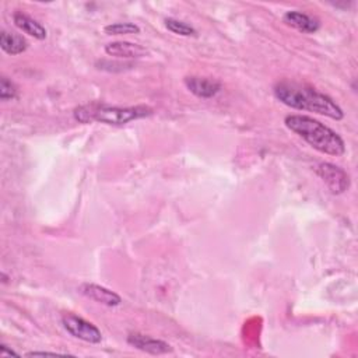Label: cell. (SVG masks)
Returning <instances> with one entry per match:
<instances>
[{
    "instance_id": "cell-17",
    "label": "cell",
    "mask_w": 358,
    "mask_h": 358,
    "mask_svg": "<svg viewBox=\"0 0 358 358\" xmlns=\"http://www.w3.org/2000/svg\"><path fill=\"white\" fill-rule=\"evenodd\" d=\"M0 355H18L16 351H13V350H10L6 344H2V346H0Z\"/></svg>"
},
{
    "instance_id": "cell-11",
    "label": "cell",
    "mask_w": 358,
    "mask_h": 358,
    "mask_svg": "<svg viewBox=\"0 0 358 358\" xmlns=\"http://www.w3.org/2000/svg\"><path fill=\"white\" fill-rule=\"evenodd\" d=\"M13 21L18 29H21L23 32H25V34H28L31 37H34L36 40L42 41L48 36L45 27L41 23H38L37 20L27 16L25 13H21V12L14 13Z\"/></svg>"
},
{
    "instance_id": "cell-4",
    "label": "cell",
    "mask_w": 358,
    "mask_h": 358,
    "mask_svg": "<svg viewBox=\"0 0 358 358\" xmlns=\"http://www.w3.org/2000/svg\"><path fill=\"white\" fill-rule=\"evenodd\" d=\"M62 323H63L64 329H66L76 339H80L83 342L91 343V344H99L103 340V335L95 324H92L91 322H88L75 314L63 315Z\"/></svg>"
},
{
    "instance_id": "cell-8",
    "label": "cell",
    "mask_w": 358,
    "mask_h": 358,
    "mask_svg": "<svg viewBox=\"0 0 358 358\" xmlns=\"http://www.w3.org/2000/svg\"><path fill=\"white\" fill-rule=\"evenodd\" d=\"M186 88L199 99H213L221 90V83L213 79L189 76L183 80Z\"/></svg>"
},
{
    "instance_id": "cell-12",
    "label": "cell",
    "mask_w": 358,
    "mask_h": 358,
    "mask_svg": "<svg viewBox=\"0 0 358 358\" xmlns=\"http://www.w3.org/2000/svg\"><path fill=\"white\" fill-rule=\"evenodd\" d=\"M0 48L6 53L16 56L27 51L28 42L23 36L14 34V32L2 31V34H0Z\"/></svg>"
},
{
    "instance_id": "cell-9",
    "label": "cell",
    "mask_w": 358,
    "mask_h": 358,
    "mask_svg": "<svg viewBox=\"0 0 358 358\" xmlns=\"http://www.w3.org/2000/svg\"><path fill=\"white\" fill-rule=\"evenodd\" d=\"M283 20L287 25L296 28L300 32H304V34H314V32H316L320 27L319 21L315 17L296 10L287 12L283 16Z\"/></svg>"
},
{
    "instance_id": "cell-10",
    "label": "cell",
    "mask_w": 358,
    "mask_h": 358,
    "mask_svg": "<svg viewBox=\"0 0 358 358\" xmlns=\"http://www.w3.org/2000/svg\"><path fill=\"white\" fill-rule=\"evenodd\" d=\"M105 52L110 56L122 57V59H139L147 55V49L142 45L127 42V41H116L111 42L105 47Z\"/></svg>"
},
{
    "instance_id": "cell-13",
    "label": "cell",
    "mask_w": 358,
    "mask_h": 358,
    "mask_svg": "<svg viewBox=\"0 0 358 358\" xmlns=\"http://www.w3.org/2000/svg\"><path fill=\"white\" fill-rule=\"evenodd\" d=\"M166 27L174 32V34L182 36V37H198V31L194 29L192 25H189L185 21L177 20V18H167Z\"/></svg>"
},
{
    "instance_id": "cell-14",
    "label": "cell",
    "mask_w": 358,
    "mask_h": 358,
    "mask_svg": "<svg viewBox=\"0 0 358 358\" xmlns=\"http://www.w3.org/2000/svg\"><path fill=\"white\" fill-rule=\"evenodd\" d=\"M108 36H126V34H139L140 27L133 23H115L104 28Z\"/></svg>"
},
{
    "instance_id": "cell-6",
    "label": "cell",
    "mask_w": 358,
    "mask_h": 358,
    "mask_svg": "<svg viewBox=\"0 0 358 358\" xmlns=\"http://www.w3.org/2000/svg\"><path fill=\"white\" fill-rule=\"evenodd\" d=\"M79 291L81 294L95 303H100L107 307H118L122 304V298L116 294V292L92 283H84L80 285Z\"/></svg>"
},
{
    "instance_id": "cell-15",
    "label": "cell",
    "mask_w": 358,
    "mask_h": 358,
    "mask_svg": "<svg viewBox=\"0 0 358 358\" xmlns=\"http://www.w3.org/2000/svg\"><path fill=\"white\" fill-rule=\"evenodd\" d=\"M16 97H17L16 86L8 77L0 79V100L10 101L14 100Z\"/></svg>"
},
{
    "instance_id": "cell-1",
    "label": "cell",
    "mask_w": 358,
    "mask_h": 358,
    "mask_svg": "<svg viewBox=\"0 0 358 358\" xmlns=\"http://www.w3.org/2000/svg\"><path fill=\"white\" fill-rule=\"evenodd\" d=\"M273 91L280 103L292 110L315 112L335 120H342L344 118L343 110L329 95L319 92L308 84L283 80L274 86Z\"/></svg>"
},
{
    "instance_id": "cell-5",
    "label": "cell",
    "mask_w": 358,
    "mask_h": 358,
    "mask_svg": "<svg viewBox=\"0 0 358 358\" xmlns=\"http://www.w3.org/2000/svg\"><path fill=\"white\" fill-rule=\"evenodd\" d=\"M316 172L333 194H342L350 188V177L347 172L332 162H322Z\"/></svg>"
},
{
    "instance_id": "cell-16",
    "label": "cell",
    "mask_w": 358,
    "mask_h": 358,
    "mask_svg": "<svg viewBox=\"0 0 358 358\" xmlns=\"http://www.w3.org/2000/svg\"><path fill=\"white\" fill-rule=\"evenodd\" d=\"M27 357H38V355H52V357H68V354H60V353H49V351H31L25 354Z\"/></svg>"
},
{
    "instance_id": "cell-2",
    "label": "cell",
    "mask_w": 358,
    "mask_h": 358,
    "mask_svg": "<svg viewBox=\"0 0 358 358\" xmlns=\"http://www.w3.org/2000/svg\"><path fill=\"white\" fill-rule=\"evenodd\" d=\"M285 126L303 138L315 150L329 154V155H343L346 151V144L343 139L322 122L305 116V115H288L284 119Z\"/></svg>"
},
{
    "instance_id": "cell-7",
    "label": "cell",
    "mask_w": 358,
    "mask_h": 358,
    "mask_svg": "<svg viewBox=\"0 0 358 358\" xmlns=\"http://www.w3.org/2000/svg\"><path fill=\"white\" fill-rule=\"evenodd\" d=\"M127 343L130 346L136 347L140 351L153 354V355H161V354H167V353H172V347L167 343V342H162L146 335H140V333H130L127 336Z\"/></svg>"
},
{
    "instance_id": "cell-3",
    "label": "cell",
    "mask_w": 358,
    "mask_h": 358,
    "mask_svg": "<svg viewBox=\"0 0 358 358\" xmlns=\"http://www.w3.org/2000/svg\"><path fill=\"white\" fill-rule=\"evenodd\" d=\"M75 119L80 123H105L112 126H122L132 120L149 118L153 115V108L146 105L136 107H111L103 103H90L81 105L73 112Z\"/></svg>"
}]
</instances>
